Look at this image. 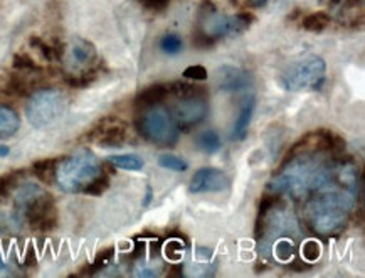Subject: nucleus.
I'll return each instance as SVG.
<instances>
[{"label": "nucleus", "instance_id": "35", "mask_svg": "<svg viewBox=\"0 0 365 278\" xmlns=\"http://www.w3.org/2000/svg\"><path fill=\"white\" fill-rule=\"evenodd\" d=\"M167 275H169V277H182L184 275V267L179 263L174 265V267L169 270V273H167Z\"/></svg>", "mask_w": 365, "mask_h": 278}, {"label": "nucleus", "instance_id": "14", "mask_svg": "<svg viewBox=\"0 0 365 278\" xmlns=\"http://www.w3.org/2000/svg\"><path fill=\"white\" fill-rule=\"evenodd\" d=\"M20 129L19 113L9 105L0 103V138H10Z\"/></svg>", "mask_w": 365, "mask_h": 278}, {"label": "nucleus", "instance_id": "3", "mask_svg": "<svg viewBox=\"0 0 365 278\" xmlns=\"http://www.w3.org/2000/svg\"><path fill=\"white\" fill-rule=\"evenodd\" d=\"M135 126L145 140L157 147H174L179 142L180 129L174 113L163 105H151L138 108Z\"/></svg>", "mask_w": 365, "mask_h": 278}, {"label": "nucleus", "instance_id": "37", "mask_svg": "<svg viewBox=\"0 0 365 278\" xmlns=\"http://www.w3.org/2000/svg\"><path fill=\"white\" fill-rule=\"evenodd\" d=\"M135 275L137 277H157L158 272H155V270H138V272H135Z\"/></svg>", "mask_w": 365, "mask_h": 278}, {"label": "nucleus", "instance_id": "34", "mask_svg": "<svg viewBox=\"0 0 365 278\" xmlns=\"http://www.w3.org/2000/svg\"><path fill=\"white\" fill-rule=\"evenodd\" d=\"M36 265V253L34 249H29L26 253V258H24V267H34Z\"/></svg>", "mask_w": 365, "mask_h": 278}, {"label": "nucleus", "instance_id": "17", "mask_svg": "<svg viewBox=\"0 0 365 278\" xmlns=\"http://www.w3.org/2000/svg\"><path fill=\"white\" fill-rule=\"evenodd\" d=\"M195 145L197 149L202 150L204 154H216L223 149V140H221L219 133L214 130H206V132H200L195 137Z\"/></svg>", "mask_w": 365, "mask_h": 278}, {"label": "nucleus", "instance_id": "22", "mask_svg": "<svg viewBox=\"0 0 365 278\" xmlns=\"http://www.w3.org/2000/svg\"><path fill=\"white\" fill-rule=\"evenodd\" d=\"M22 173L24 170H10V173L0 175V198H7L12 194V191L17 189Z\"/></svg>", "mask_w": 365, "mask_h": 278}, {"label": "nucleus", "instance_id": "16", "mask_svg": "<svg viewBox=\"0 0 365 278\" xmlns=\"http://www.w3.org/2000/svg\"><path fill=\"white\" fill-rule=\"evenodd\" d=\"M57 163H59V159H39V161L32 163V173H34L39 181L51 184L54 182Z\"/></svg>", "mask_w": 365, "mask_h": 278}, {"label": "nucleus", "instance_id": "24", "mask_svg": "<svg viewBox=\"0 0 365 278\" xmlns=\"http://www.w3.org/2000/svg\"><path fill=\"white\" fill-rule=\"evenodd\" d=\"M182 47H184L182 38H180L179 34H174V32L165 34L162 39H160V49H162V52H165V54L169 56L179 54V52L182 51Z\"/></svg>", "mask_w": 365, "mask_h": 278}, {"label": "nucleus", "instance_id": "32", "mask_svg": "<svg viewBox=\"0 0 365 278\" xmlns=\"http://www.w3.org/2000/svg\"><path fill=\"white\" fill-rule=\"evenodd\" d=\"M167 253H170V258L177 260L182 253V244L177 243V241H170L169 247H167Z\"/></svg>", "mask_w": 365, "mask_h": 278}, {"label": "nucleus", "instance_id": "20", "mask_svg": "<svg viewBox=\"0 0 365 278\" xmlns=\"http://www.w3.org/2000/svg\"><path fill=\"white\" fill-rule=\"evenodd\" d=\"M108 162L112 166L118 167L123 170H142L143 169V161L140 155L137 154H118L108 157Z\"/></svg>", "mask_w": 365, "mask_h": 278}, {"label": "nucleus", "instance_id": "4", "mask_svg": "<svg viewBox=\"0 0 365 278\" xmlns=\"http://www.w3.org/2000/svg\"><path fill=\"white\" fill-rule=\"evenodd\" d=\"M327 64L317 54L290 61L278 75V85L286 92H318L325 83Z\"/></svg>", "mask_w": 365, "mask_h": 278}, {"label": "nucleus", "instance_id": "23", "mask_svg": "<svg viewBox=\"0 0 365 278\" xmlns=\"http://www.w3.org/2000/svg\"><path fill=\"white\" fill-rule=\"evenodd\" d=\"M12 66H14V69H17V71H22V73L43 71V68H40L39 64L31 58V56L26 54V52H17V54H14V58H12Z\"/></svg>", "mask_w": 365, "mask_h": 278}, {"label": "nucleus", "instance_id": "28", "mask_svg": "<svg viewBox=\"0 0 365 278\" xmlns=\"http://www.w3.org/2000/svg\"><path fill=\"white\" fill-rule=\"evenodd\" d=\"M192 44H194L197 49H211L216 46V39L197 27L194 31V36H192Z\"/></svg>", "mask_w": 365, "mask_h": 278}, {"label": "nucleus", "instance_id": "40", "mask_svg": "<svg viewBox=\"0 0 365 278\" xmlns=\"http://www.w3.org/2000/svg\"><path fill=\"white\" fill-rule=\"evenodd\" d=\"M249 2H253V6H265L268 0H249Z\"/></svg>", "mask_w": 365, "mask_h": 278}, {"label": "nucleus", "instance_id": "27", "mask_svg": "<svg viewBox=\"0 0 365 278\" xmlns=\"http://www.w3.org/2000/svg\"><path fill=\"white\" fill-rule=\"evenodd\" d=\"M295 253H297V249H295L293 241H290L288 238L278 240V243L274 244V255H276L281 261L291 258Z\"/></svg>", "mask_w": 365, "mask_h": 278}, {"label": "nucleus", "instance_id": "29", "mask_svg": "<svg viewBox=\"0 0 365 278\" xmlns=\"http://www.w3.org/2000/svg\"><path fill=\"white\" fill-rule=\"evenodd\" d=\"M184 78L191 81H206L209 78L207 69L200 64H194V66H188L186 71H184Z\"/></svg>", "mask_w": 365, "mask_h": 278}, {"label": "nucleus", "instance_id": "1", "mask_svg": "<svg viewBox=\"0 0 365 278\" xmlns=\"http://www.w3.org/2000/svg\"><path fill=\"white\" fill-rule=\"evenodd\" d=\"M15 207L19 214L26 218L31 230L39 233L52 231L59 223L57 207L52 194H49L39 186L26 184L20 187L15 198Z\"/></svg>", "mask_w": 365, "mask_h": 278}, {"label": "nucleus", "instance_id": "8", "mask_svg": "<svg viewBox=\"0 0 365 278\" xmlns=\"http://www.w3.org/2000/svg\"><path fill=\"white\" fill-rule=\"evenodd\" d=\"M126 135H128V130H126L125 122L117 117H105L86 133V138L89 142H96L103 149H117L125 144Z\"/></svg>", "mask_w": 365, "mask_h": 278}, {"label": "nucleus", "instance_id": "26", "mask_svg": "<svg viewBox=\"0 0 365 278\" xmlns=\"http://www.w3.org/2000/svg\"><path fill=\"white\" fill-rule=\"evenodd\" d=\"M108 189H110V177L106 174L101 173L84 187L83 192L89 196H101V194H105Z\"/></svg>", "mask_w": 365, "mask_h": 278}, {"label": "nucleus", "instance_id": "36", "mask_svg": "<svg viewBox=\"0 0 365 278\" xmlns=\"http://www.w3.org/2000/svg\"><path fill=\"white\" fill-rule=\"evenodd\" d=\"M10 275H14V273L10 272L9 265L3 263V261H2V256H0V277H10Z\"/></svg>", "mask_w": 365, "mask_h": 278}, {"label": "nucleus", "instance_id": "11", "mask_svg": "<svg viewBox=\"0 0 365 278\" xmlns=\"http://www.w3.org/2000/svg\"><path fill=\"white\" fill-rule=\"evenodd\" d=\"M253 85L251 73L243 68L236 66H223L219 69L217 78V87L223 93H237L248 89Z\"/></svg>", "mask_w": 365, "mask_h": 278}, {"label": "nucleus", "instance_id": "33", "mask_svg": "<svg viewBox=\"0 0 365 278\" xmlns=\"http://www.w3.org/2000/svg\"><path fill=\"white\" fill-rule=\"evenodd\" d=\"M343 10H357L362 7L364 0H342Z\"/></svg>", "mask_w": 365, "mask_h": 278}, {"label": "nucleus", "instance_id": "12", "mask_svg": "<svg viewBox=\"0 0 365 278\" xmlns=\"http://www.w3.org/2000/svg\"><path fill=\"white\" fill-rule=\"evenodd\" d=\"M254 108H256V98H254V95L246 96L243 105H241L239 108V115L236 118L234 126H232V140L241 142L248 137V130L249 125H251Z\"/></svg>", "mask_w": 365, "mask_h": 278}, {"label": "nucleus", "instance_id": "2", "mask_svg": "<svg viewBox=\"0 0 365 278\" xmlns=\"http://www.w3.org/2000/svg\"><path fill=\"white\" fill-rule=\"evenodd\" d=\"M103 173L98 157L89 149H80L57 163L54 181L64 192H83V189L96 175Z\"/></svg>", "mask_w": 365, "mask_h": 278}, {"label": "nucleus", "instance_id": "9", "mask_svg": "<svg viewBox=\"0 0 365 278\" xmlns=\"http://www.w3.org/2000/svg\"><path fill=\"white\" fill-rule=\"evenodd\" d=\"M174 118L177 122L180 132L195 129L197 125L206 120L209 113L207 98H187V100H179V103L174 108Z\"/></svg>", "mask_w": 365, "mask_h": 278}, {"label": "nucleus", "instance_id": "31", "mask_svg": "<svg viewBox=\"0 0 365 278\" xmlns=\"http://www.w3.org/2000/svg\"><path fill=\"white\" fill-rule=\"evenodd\" d=\"M140 2L143 3V7H147L149 10H163L165 9L167 6H169L170 0H140Z\"/></svg>", "mask_w": 365, "mask_h": 278}, {"label": "nucleus", "instance_id": "18", "mask_svg": "<svg viewBox=\"0 0 365 278\" xmlns=\"http://www.w3.org/2000/svg\"><path fill=\"white\" fill-rule=\"evenodd\" d=\"M330 22L332 19L327 12H311V14L301 19V27L305 31L313 32V34H320L330 26Z\"/></svg>", "mask_w": 365, "mask_h": 278}, {"label": "nucleus", "instance_id": "21", "mask_svg": "<svg viewBox=\"0 0 365 278\" xmlns=\"http://www.w3.org/2000/svg\"><path fill=\"white\" fill-rule=\"evenodd\" d=\"M6 93L14 96H29L32 93V85L22 76H10L6 85Z\"/></svg>", "mask_w": 365, "mask_h": 278}, {"label": "nucleus", "instance_id": "30", "mask_svg": "<svg viewBox=\"0 0 365 278\" xmlns=\"http://www.w3.org/2000/svg\"><path fill=\"white\" fill-rule=\"evenodd\" d=\"M301 253H303V258L306 261H315L320 256V244L315 240L306 241V243L303 244Z\"/></svg>", "mask_w": 365, "mask_h": 278}, {"label": "nucleus", "instance_id": "39", "mask_svg": "<svg viewBox=\"0 0 365 278\" xmlns=\"http://www.w3.org/2000/svg\"><path fill=\"white\" fill-rule=\"evenodd\" d=\"M150 198H151V187L149 186V189H147V198H145V203H143V204H145V206H147V204L150 203Z\"/></svg>", "mask_w": 365, "mask_h": 278}, {"label": "nucleus", "instance_id": "10", "mask_svg": "<svg viewBox=\"0 0 365 278\" xmlns=\"http://www.w3.org/2000/svg\"><path fill=\"white\" fill-rule=\"evenodd\" d=\"M231 187V179L223 170L216 167H202L192 175L188 191L192 194H204V192H223Z\"/></svg>", "mask_w": 365, "mask_h": 278}, {"label": "nucleus", "instance_id": "38", "mask_svg": "<svg viewBox=\"0 0 365 278\" xmlns=\"http://www.w3.org/2000/svg\"><path fill=\"white\" fill-rule=\"evenodd\" d=\"M10 154V149H9V145H0V157H7V155Z\"/></svg>", "mask_w": 365, "mask_h": 278}, {"label": "nucleus", "instance_id": "19", "mask_svg": "<svg viewBox=\"0 0 365 278\" xmlns=\"http://www.w3.org/2000/svg\"><path fill=\"white\" fill-rule=\"evenodd\" d=\"M113 256H114V247L103 248L100 253H98L96 258H94L91 265H84V267L81 268L80 275H96L100 270L108 267L110 261L113 260Z\"/></svg>", "mask_w": 365, "mask_h": 278}, {"label": "nucleus", "instance_id": "15", "mask_svg": "<svg viewBox=\"0 0 365 278\" xmlns=\"http://www.w3.org/2000/svg\"><path fill=\"white\" fill-rule=\"evenodd\" d=\"M169 95H174L177 100H187V98H207V89L188 81H174L169 87Z\"/></svg>", "mask_w": 365, "mask_h": 278}, {"label": "nucleus", "instance_id": "6", "mask_svg": "<svg viewBox=\"0 0 365 278\" xmlns=\"http://www.w3.org/2000/svg\"><path fill=\"white\" fill-rule=\"evenodd\" d=\"M256 20L251 12H239L236 15H225L217 12L211 2H206L199 10V29L214 38L216 41L224 36L241 34Z\"/></svg>", "mask_w": 365, "mask_h": 278}, {"label": "nucleus", "instance_id": "13", "mask_svg": "<svg viewBox=\"0 0 365 278\" xmlns=\"http://www.w3.org/2000/svg\"><path fill=\"white\" fill-rule=\"evenodd\" d=\"M167 96H169V88L165 85H151V87H147L142 92H138V95L135 96V106L137 108H145V106L158 105Z\"/></svg>", "mask_w": 365, "mask_h": 278}, {"label": "nucleus", "instance_id": "5", "mask_svg": "<svg viewBox=\"0 0 365 278\" xmlns=\"http://www.w3.org/2000/svg\"><path fill=\"white\" fill-rule=\"evenodd\" d=\"M66 106H68V98L59 89H36L29 95L26 117L34 129H44L63 115Z\"/></svg>", "mask_w": 365, "mask_h": 278}, {"label": "nucleus", "instance_id": "41", "mask_svg": "<svg viewBox=\"0 0 365 278\" xmlns=\"http://www.w3.org/2000/svg\"><path fill=\"white\" fill-rule=\"evenodd\" d=\"M340 2H342V0H330V6L335 7V6H338Z\"/></svg>", "mask_w": 365, "mask_h": 278}, {"label": "nucleus", "instance_id": "7", "mask_svg": "<svg viewBox=\"0 0 365 278\" xmlns=\"http://www.w3.org/2000/svg\"><path fill=\"white\" fill-rule=\"evenodd\" d=\"M96 58L98 52L93 43L83 38H73L68 46H64V54L61 61H66V64H68V75H80V73L94 69Z\"/></svg>", "mask_w": 365, "mask_h": 278}, {"label": "nucleus", "instance_id": "25", "mask_svg": "<svg viewBox=\"0 0 365 278\" xmlns=\"http://www.w3.org/2000/svg\"><path fill=\"white\" fill-rule=\"evenodd\" d=\"M158 166L163 167V169L175 170V173H184V170L188 169V163L184 161L182 157L175 154H162L158 157Z\"/></svg>", "mask_w": 365, "mask_h": 278}]
</instances>
